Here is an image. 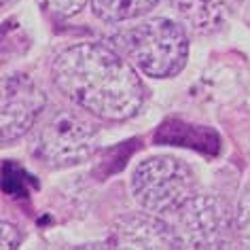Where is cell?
<instances>
[{"label":"cell","instance_id":"277c9868","mask_svg":"<svg viewBox=\"0 0 250 250\" xmlns=\"http://www.w3.org/2000/svg\"><path fill=\"white\" fill-rule=\"evenodd\" d=\"M170 216L183 248H229L237 235L235 214L212 193L197 191Z\"/></svg>","mask_w":250,"mask_h":250},{"label":"cell","instance_id":"3957f363","mask_svg":"<svg viewBox=\"0 0 250 250\" xmlns=\"http://www.w3.org/2000/svg\"><path fill=\"white\" fill-rule=\"evenodd\" d=\"M132 195L140 208L167 216L197 193L191 167L172 155H155L136 166L132 174Z\"/></svg>","mask_w":250,"mask_h":250},{"label":"cell","instance_id":"6da1fadb","mask_svg":"<svg viewBox=\"0 0 250 250\" xmlns=\"http://www.w3.org/2000/svg\"><path fill=\"white\" fill-rule=\"evenodd\" d=\"M55 87L102 121H127L145 104V85L134 66L104 42H79L55 55Z\"/></svg>","mask_w":250,"mask_h":250},{"label":"cell","instance_id":"8992f818","mask_svg":"<svg viewBox=\"0 0 250 250\" xmlns=\"http://www.w3.org/2000/svg\"><path fill=\"white\" fill-rule=\"evenodd\" d=\"M47 104L45 91L28 74H11L2 85V115H0V136L9 145L34 127Z\"/></svg>","mask_w":250,"mask_h":250},{"label":"cell","instance_id":"8fae6325","mask_svg":"<svg viewBox=\"0 0 250 250\" xmlns=\"http://www.w3.org/2000/svg\"><path fill=\"white\" fill-rule=\"evenodd\" d=\"M47 13L60 17H72L81 13V9L87 4V0H36Z\"/></svg>","mask_w":250,"mask_h":250},{"label":"cell","instance_id":"52a82bcc","mask_svg":"<svg viewBox=\"0 0 250 250\" xmlns=\"http://www.w3.org/2000/svg\"><path fill=\"white\" fill-rule=\"evenodd\" d=\"M112 244L117 248H183L172 223L148 210L119 218L112 227Z\"/></svg>","mask_w":250,"mask_h":250},{"label":"cell","instance_id":"5b68a950","mask_svg":"<svg viewBox=\"0 0 250 250\" xmlns=\"http://www.w3.org/2000/svg\"><path fill=\"white\" fill-rule=\"evenodd\" d=\"M96 148V127L77 112L62 108L41 125L34 140V153L49 166H77Z\"/></svg>","mask_w":250,"mask_h":250},{"label":"cell","instance_id":"30bf717a","mask_svg":"<svg viewBox=\"0 0 250 250\" xmlns=\"http://www.w3.org/2000/svg\"><path fill=\"white\" fill-rule=\"evenodd\" d=\"M235 229L237 237L244 246L250 248V183L246 185V189L242 191L240 202L235 208Z\"/></svg>","mask_w":250,"mask_h":250},{"label":"cell","instance_id":"9c48e42d","mask_svg":"<svg viewBox=\"0 0 250 250\" xmlns=\"http://www.w3.org/2000/svg\"><path fill=\"white\" fill-rule=\"evenodd\" d=\"M159 0H91V11L100 21L121 23L151 13Z\"/></svg>","mask_w":250,"mask_h":250},{"label":"cell","instance_id":"ba28073f","mask_svg":"<svg viewBox=\"0 0 250 250\" xmlns=\"http://www.w3.org/2000/svg\"><path fill=\"white\" fill-rule=\"evenodd\" d=\"M172 7L185 26L199 36L221 30L227 20V0H172Z\"/></svg>","mask_w":250,"mask_h":250},{"label":"cell","instance_id":"7a4b0ae2","mask_svg":"<svg viewBox=\"0 0 250 250\" xmlns=\"http://www.w3.org/2000/svg\"><path fill=\"white\" fill-rule=\"evenodd\" d=\"M115 49L153 79H172L183 72L189 60V36L185 28L167 17L146 20L119 32Z\"/></svg>","mask_w":250,"mask_h":250},{"label":"cell","instance_id":"7c38bea8","mask_svg":"<svg viewBox=\"0 0 250 250\" xmlns=\"http://www.w3.org/2000/svg\"><path fill=\"white\" fill-rule=\"evenodd\" d=\"M20 242H21V235H20V231H17L15 225H11L7 221L0 223V248L2 250L20 248Z\"/></svg>","mask_w":250,"mask_h":250},{"label":"cell","instance_id":"4fadbf2b","mask_svg":"<svg viewBox=\"0 0 250 250\" xmlns=\"http://www.w3.org/2000/svg\"><path fill=\"white\" fill-rule=\"evenodd\" d=\"M15 0H2V7H9V4H13Z\"/></svg>","mask_w":250,"mask_h":250}]
</instances>
